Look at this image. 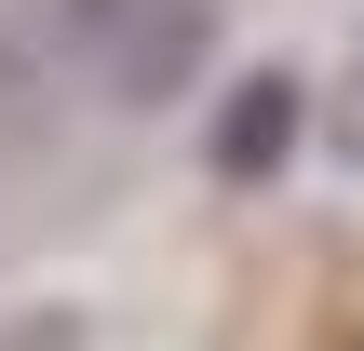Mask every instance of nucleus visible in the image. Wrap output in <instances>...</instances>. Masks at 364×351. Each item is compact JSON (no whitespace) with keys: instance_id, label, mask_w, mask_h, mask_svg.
I'll list each match as a JSON object with an SVG mask.
<instances>
[{"instance_id":"obj_2","label":"nucleus","mask_w":364,"mask_h":351,"mask_svg":"<svg viewBox=\"0 0 364 351\" xmlns=\"http://www.w3.org/2000/svg\"><path fill=\"white\" fill-rule=\"evenodd\" d=\"M297 122H311V81H297V68H243V81H230V108H216V176H243V189H257V176L297 149Z\"/></svg>"},{"instance_id":"obj_4","label":"nucleus","mask_w":364,"mask_h":351,"mask_svg":"<svg viewBox=\"0 0 364 351\" xmlns=\"http://www.w3.org/2000/svg\"><path fill=\"white\" fill-rule=\"evenodd\" d=\"M0 351H81V325H68V311H27V325H14Z\"/></svg>"},{"instance_id":"obj_3","label":"nucleus","mask_w":364,"mask_h":351,"mask_svg":"<svg viewBox=\"0 0 364 351\" xmlns=\"http://www.w3.org/2000/svg\"><path fill=\"white\" fill-rule=\"evenodd\" d=\"M324 135H338V149L364 162V54H351V81H338V108H324Z\"/></svg>"},{"instance_id":"obj_1","label":"nucleus","mask_w":364,"mask_h":351,"mask_svg":"<svg viewBox=\"0 0 364 351\" xmlns=\"http://www.w3.org/2000/svg\"><path fill=\"white\" fill-rule=\"evenodd\" d=\"M54 14H68V54H81L122 108L189 95L203 54H216V0H54Z\"/></svg>"}]
</instances>
